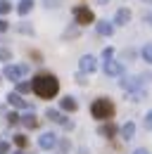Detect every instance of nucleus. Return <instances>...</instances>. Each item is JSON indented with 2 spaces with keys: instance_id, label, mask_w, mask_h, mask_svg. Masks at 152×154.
<instances>
[{
  "instance_id": "7",
  "label": "nucleus",
  "mask_w": 152,
  "mask_h": 154,
  "mask_svg": "<svg viewBox=\"0 0 152 154\" xmlns=\"http://www.w3.org/2000/svg\"><path fill=\"white\" fill-rule=\"evenodd\" d=\"M38 145H40V149H55L57 147V135L55 133H43L38 137Z\"/></svg>"
},
{
  "instance_id": "27",
  "label": "nucleus",
  "mask_w": 152,
  "mask_h": 154,
  "mask_svg": "<svg viewBox=\"0 0 152 154\" xmlns=\"http://www.w3.org/2000/svg\"><path fill=\"white\" fill-rule=\"evenodd\" d=\"M112 55H114L112 48H105V50H102V59H105V62H109V59H112Z\"/></svg>"
},
{
  "instance_id": "6",
  "label": "nucleus",
  "mask_w": 152,
  "mask_h": 154,
  "mask_svg": "<svg viewBox=\"0 0 152 154\" xmlns=\"http://www.w3.org/2000/svg\"><path fill=\"white\" fill-rule=\"evenodd\" d=\"M78 66H81L83 74H93L95 69H97V62H95L93 55H83V57L78 59Z\"/></svg>"
},
{
  "instance_id": "23",
  "label": "nucleus",
  "mask_w": 152,
  "mask_h": 154,
  "mask_svg": "<svg viewBox=\"0 0 152 154\" xmlns=\"http://www.w3.org/2000/svg\"><path fill=\"white\" fill-rule=\"evenodd\" d=\"M7 123H10V126H17V123H21V116H17L14 112L7 114Z\"/></svg>"
},
{
  "instance_id": "19",
  "label": "nucleus",
  "mask_w": 152,
  "mask_h": 154,
  "mask_svg": "<svg viewBox=\"0 0 152 154\" xmlns=\"http://www.w3.org/2000/svg\"><path fill=\"white\" fill-rule=\"evenodd\" d=\"M140 55H143V59H145L147 64H152V43H147V45L140 50Z\"/></svg>"
},
{
  "instance_id": "18",
  "label": "nucleus",
  "mask_w": 152,
  "mask_h": 154,
  "mask_svg": "<svg viewBox=\"0 0 152 154\" xmlns=\"http://www.w3.org/2000/svg\"><path fill=\"white\" fill-rule=\"evenodd\" d=\"M33 90V83H29V81H19L17 83V93L21 95V93H31Z\"/></svg>"
},
{
  "instance_id": "29",
  "label": "nucleus",
  "mask_w": 152,
  "mask_h": 154,
  "mask_svg": "<svg viewBox=\"0 0 152 154\" xmlns=\"http://www.w3.org/2000/svg\"><path fill=\"white\" fill-rule=\"evenodd\" d=\"M76 83H81V85H86V83H88V78H86V74H76Z\"/></svg>"
},
{
  "instance_id": "28",
  "label": "nucleus",
  "mask_w": 152,
  "mask_h": 154,
  "mask_svg": "<svg viewBox=\"0 0 152 154\" xmlns=\"http://www.w3.org/2000/svg\"><path fill=\"white\" fill-rule=\"evenodd\" d=\"M14 142L19 147H26V135H14Z\"/></svg>"
},
{
  "instance_id": "33",
  "label": "nucleus",
  "mask_w": 152,
  "mask_h": 154,
  "mask_svg": "<svg viewBox=\"0 0 152 154\" xmlns=\"http://www.w3.org/2000/svg\"><path fill=\"white\" fill-rule=\"evenodd\" d=\"M133 154H150V152H147V149H143V147H140V149H135V152H133Z\"/></svg>"
},
{
  "instance_id": "36",
  "label": "nucleus",
  "mask_w": 152,
  "mask_h": 154,
  "mask_svg": "<svg viewBox=\"0 0 152 154\" xmlns=\"http://www.w3.org/2000/svg\"><path fill=\"white\" fill-rule=\"evenodd\" d=\"M143 2H147V5H152V0H143Z\"/></svg>"
},
{
  "instance_id": "8",
  "label": "nucleus",
  "mask_w": 152,
  "mask_h": 154,
  "mask_svg": "<svg viewBox=\"0 0 152 154\" xmlns=\"http://www.w3.org/2000/svg\"><path fill=\"white\" fill-rule=\"evenodd\" d=\"M105 74H107V76H121V74H124V64L116 62V59L105 62Z\"/></svg>"
},
{
  "instance_id": "16",
  "label": "nucleus",
  "mask_w": 152,
  "mask_h": 154,
  "mask_svg": "<svg viewBox=\"0 0 152 154\" xmlns=\"http://www.w3.org/2000/svg\"><path fill=\"white\" fill-rule=\"evenodd\" d=\"M133 135H135V126H133L131 121L124 123V126H121V137H124V140H133Z\"/></svg>"
},
{
  "instance_id": "35",
  "label": "nucleus",
  "mask_w": 152,
  "mask_h": 154,
  "mask_svg": "<svg viewBox=\"0 0 152 154\" xmlns=\"http://www.w3.org/2000/svg\"><path fill=\"white\" fill-rule=\"evenodd\" d=\"M12 154H26V152H21V149H19V152H12Z\"/></svg>"
},
{
  "instance_id": "9",
  "label": "nucleus",
  "mask_w": 152,
  "mask_h": 154,
  "mask_svg": "<svg viewBox=\"0 0 152 154\" xmlns=\"http://www.w3.org/2000/svg\"><path fill=\"white\" fill-rule=\"evenodd\" d=\"M45 116H48V119H50V121H52V123H62V126H64V128H71V126H74V123H71V121H67V119H64V116L59 114V112H57V109H48V112H45Z\"/></svg>"
},
{
  "instance_id": "5",
  "label": "nucleus",
  "mask_w": 152,
  "mask_h": 154,
  "mask_svg": "<svg viewBox=\"0 0 152 154\" xmlns=\"http://www.w3.org/2000/svg\"><path fill=\"white\" fill-rule=\"evenodd\" d=\"M140 81H143V78L140 76H121V81H119V85H121V88H124V90H126V93H135V90H140V88H143V83H140Z\"/></svg>"
},
{
  "instance_id": "22",
  "label": "nucleus",
  "mask_w": 152,
  "mask_h": 154,
  "mask_svg": "<svg viewBox=\"0 0 152 154\" xmlns=\"http://www.w3.org/2000/svg\"><path fill=\"white\" fill-rule=\"evenodd\" d=\"M76 36H78V29H76V26H71V29H67V31L62 33V38H64V40H69V38H76Z\"/></svg>"
},
{
  "instance_id": "20",
  "label": "nucleus",
  "mask_w": 152,
  "mask_h": 154,
  "mask_svg": "<svg viewBox=\"0 0 152 154\" xmlns=\"http://www.w3.org/2000/svg\"><path fill=\"white\" fill-rule=\"evenodd\" d=\"M126 95H128V100H131V102H140V100L147 95V93H145V90L140 88V90H135V93H126Z\"/></svg>"
},
{
  "instance_id": "4",
  "label": "nucleus",
  "mask_w": 152,
  "mask_h": 154,
  "mask_svg": "<svg viewBox=\"0 0 152 154\" xmlns=\"http://www.w3.org/2000/svg\"><path fill=\"white\" fill-rule=\"evenodd\" d=\"M71 12H74V19H76L78 26H86V24H93V21H95V14L86 7V5H76Z\"/></svg>"
},
{
  "instance_id": "24",
  "label": "nucleus",
  "mask_w": 152,
  "mask_h": 154,
  "mask_svg": "<svg viewBox=\"0 0 152 154\" xmlns=\"http://www.w3.org/2000/svg\"><path fill=\"white\" fill-rule=\"evenodd\" d=\"M10 10H12V5H10L7 0H0V14H7Z\"/></svg>"
},
{
  "instance_id": "15",
  "label": "nucleus",
  "mask_w": 152,
  "mask_h": 154,
  "mask_svg": "<svg viewBox=\"0 0 152 154\" xmlns=\"http://www.w3.org/2000/svg\"><path fill=\"white\" fill-rule=\"evenodd\" d=\"M97 133L102 135V137H114V133H116V126H114V123H102V126L97 128Z\"/></svg>"
},
{
  "instance_id": "14",
  "label": "nucleus",
  "mask_w": 152,
  "mask_h": 154,
  "mask_svg": "<svg viewBox=\"0 0 152 154\" xmlns=\"http://www.w3.org/2000/svg\"><path fill=\"white\" fill-rule=\"evenodd\" d=\"M21 123H24L26 128H31V131H33V128H38V123H40V121H38V116L33 114V112H29V114L21 116Z\"/></svg>"
},
{
  "instance_id": "26",
  "label": "nucleus",
  "mask_w": 152,
  "mask_h": 154,
  "mask_svg": "<svg viewBox=\"0 0 152 154\" xmlns=\"http://www.w3.org/2000/svg\"><path fill=\"white\" fill-rule=\"evenodd\" d=\"M19 31H21V33H33V29H31V26H29V24H26V21H21V24H19L17 26Z\"/></svg>"
},
{
  "instance_id": "1",
  "label": "nucleus",
  "mask_w": 152,
  "mask_h": 154,
  "mask_svg": "<svg viewBox=\"0 0 152 154\" xmlns=\"http://www.w3.org/2000/svg\"><path fill=\"white\" fill-rule=\"evenodd\" d=\"M31 83H33V93H36L40 100H52V97L59 93V81H57L52 74H38Z\"/></svg>"
},
{
  "instance_id": "31",
  "label": "nucleus",
  "mask_w": 152,
  "mask_h": 154,
  "mask_svg": "<svg viewBox=\"0 0 152 154\" xmlns=\"http://www.w3.org/2000/svg\"><path fill=\"white\" fill-rule=\"evenodd\" d=\"M7 29H10V24H7V21H5V19H0V33H5Z\"/></svg>"
},
{
  "instance_id": "10",
  "label": "nucleus",
  "mask_w": 152,
  "mask_h": 154,
  "mask_svg": "<svg viewBox=\"0 0 152 154\" xmlns=\"http://www.w3.org/2000/svg\"><path fill=\"white\" fill-rule=\"evenodd\" d=\"M128 21H131V10L121 7V10L116 12V17H114V24H116V26H126Z\"/></svg>"
},
{
  "instance_id": "2",
  "label": "nucleus",
  "mask_w": 152,
  "mask_h": 154,
  "mask_svg": "<svg viewBox=\"0 0 152 154\" xmlns=\"http://www.w3.org/2000/svg\"><path fill=\"white\" fill-rule=\"evenodd\" d=\"M90 114H93V119H100V121H105V119H112V114H114V104L107 100V97H97L93 104H90Z\"/></svg>"
},
{
  "instance_id": "13",
  "label": "nucleus",
  "mask_w": 152,
  "mask_h": 154,
  "mask_svg": "<svg viewBox=\"0 0 152 154\" xmlns=\"http://www.w3.org/2000/svg\"><path fill=\"white\" fill-rule=\"evenodd\" d=\"M59 107H62L64 112H76V109H78V102H76L71 95H67V97L59 100Z\"/></svg>"
},
{
  "instance_id": "25",
  "label": "nucleus",
  "mask_w": 152,
  "mask_h": 154,
  "mask_svg": "<svg viewBox=\"0 0 152 154\" xmlns=\"http://www.w3.org/2000/svg\"><path fill=\"white\" fill-rule=\"evenodd\" d=\"M143 126H145V131H152V112L145 114V121H143Z\"/></svg>"
},
{
  "instance_id": "30",
  "label": "nucleus",
  "mask_w": 152,
  "mask_h": 154,
  "mask_svg": "<svg viewBox=\"0 0 152 154\" xmlns=\"http://www.w3.org/2000/svg\"><path fill=\"white\" fill-rule=\"evenodd\" d=\"M0 154H10V145L7 142H0Z\"/></svg>"
},
{
  "instance_id": "17",
  "label": "nucleus",
  "mask_w": 152,
  "mask_h": 154,
  "mask_svg": "<svg viewBox=\"0 0 152 154\" xmlns=\"http://www.w3.org/2000/svg\"><path fill=\"white\" fill-rule=\"evenodd\" d=\"M31 7H33V0H19V5H17V12L24 17V14H29L31 12Z\"/></svg>"
},
{
  "instance_id": "34",
  "label": "nucleus",
  "mask_w": 152,
  "mask_h": 154,
  "mask_svg": "<svg viewBox=\"0 0 152 154\" xmlns=\"http://www.w3.org/2000/svg\"><path fill=\"white\" fill-rule=\"evenodd\" d=\"M105 2H109V0H97V5H105Z\"/></svg>"
},
{
  "instance_id": "32",
  "label": "nucleus",
  "mask_w": 152,
  "mask_h": 154,
  "mask_svg": "<svg viewBox=\"0 0 152 154\" xmlns=\"http://www.w3.org/2000/svg\"><path fill=\"white\" fill-rule=\"evenodd\" d=\"M55 2H57V0H45V7H57Z\"/></svg>"
},
{
  "instance_id": "12",
  "label": "nucleus",
  "mask_w": 152,
  "mask_h": 154,
  "mask_svg": "<svg viewBox=\"0 0 152 154\" xmlns=\"http://www.w3.org/2000/svg\"><path fill=\"white\" fill-rule=\"evenodd\" d=\"M95 29H97V33H100V36H112L114 33V24L112 21H97V24H95Z\"/></svg>"
},
{
  "instance_id": "3",
  "label": "nucleus",
  "mask_w": 152,
  "mask_h": 154,
  "mask_svg": "<svg viewBox=\"0 0 152 154\" xmlns=\"http://www.w3.org/2000/svg\"><path fill=\"white\" fill-rule=\"evenodd\" d=\"M29 71H31L29 64H7V66L2 69V76L7 78V81H17V83H19Z\"/></svg>"
},
{
  "instance_id": "21",
  "label": "nucleus",
  "mask_w": 152,
  "mask_h": 154,
  "mask_svg": "<svg viewBox=\"0 0 152 154\" xmlns=\"http://www.w3.org/2000/svg\"><path fill=\"white\" fill-rule=\"evenodd\" d=\"M12 59V50L10 48H0V62H10Z\"/></svg>"
},
{
  "instance_id": "11",
  "label": "nucleus",
  "mask_w": 152,
  "mask_h": 154,
  "mask_svg": "<svg viewBox=\"0 0 152 154\" xmlns=\"http://www.w3.org/2000/svg\"><path fill=\"white\" fill-rule=\"evenodd\" d=\"M7 102H10L12 107H19V109H26V107H29V102L19 95V93H10V95H7Z\"/></svg>"
}]
</instances>
